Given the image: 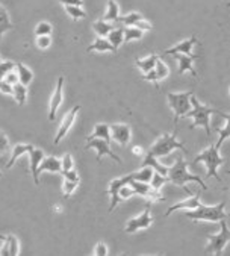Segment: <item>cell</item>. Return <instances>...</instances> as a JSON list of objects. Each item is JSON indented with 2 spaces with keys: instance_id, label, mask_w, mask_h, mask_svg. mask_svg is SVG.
<instances>
[{
  "instance_id": "obj_1",
  "label": "cell",
  "mask_w": 230,
  "mask_h": 256,
  "mask_svg": "<svg viewBox=\"0 0 230 256\" xmlns=\"http://www.w3.org/2000/svg\"><path fill=\"white\" fill-rule=\"evenodd\" d=\"M191 100V110L185 114V117H191L194 120V123L191 124V129H196V128H203L206 130V135L209 136L210 135V116H221L224 117L226 120H228V116L215 110V108H210V106H204L203 104L196 98L194 94H191L190 97Z\"/></svg>"
},
{
  "instance_id": "obj_2",
  "label": "cell",
  "mask_w": 230,
  "mask_h": 256,
  "mask_svg": "<svg viewBox=\"0 0 230 256\" xmlns=\"http://www.w3.org/2000/svg\"><path fill=\"white\" fill-rule=\"evenodd\" d=\"M166 179L172 184H176L179 186H185L186 182H197L202 190H208V185L203 182V179L200 176H196L192 173L188 172V164L184 161L182 156L178 158L176 164L168 167V172H166Z\"/></svg>"
},
{
  "instance_id": "obj_3",
  "label": "cell",
  "mask_w": 230,
  "mask_h": 256,
  "mask_svg": "<svg viewBox=\"0 0 230 256\" xmlns=\"http://www.w3.org/2000/svg\"><path fill=\"white\" fill-rule=\"evenodd\" d=\"M185 216L190 220L194 222H212V223H218L220 220L227 218V212H226V203L221 202L218 204H214V206H204V204H198L194 210H188L185 212Z\"/></svg>"
},
{
  "instance_id": "obj_4",
  "label": "cell",
  "mask_w": 230,
  "mask_h": 256,
  "mask_svg": "<svg viewBox=\"0 0 230 256\" xmlns=\"http://www.w3.org/2000/svg\"><path fill=\"white\" fill-rule=\"evenodd\" d=\"M198 162H203L206 166V178H214L218 182H221V178L218 176V167L224 164V158L220 155V147L212 144L208 148H204L194 160V164Z\"/></svg>"
},
{
  "instance_id": "obj_5",
  "label": "cell",
  "mask_w": 230,
  "mask_h": 256,
  "mask_svg": "<svg viewBox=\"0 0 230 256\" xmlns=\"http://www.w3.org/2000/svg\"><path fill=\"white\" fill-rule=\"evenodd\" d=\"M182 150V152H188L184 142H179L176 138V134H164L162 136H159L154 144L150 147V150L147 152V155L154 156V158H160V156H166L172 150Z\"/></svg>"
},
{
  "instance_id": "obj_6",
  "label": "cell",
  "mask_w": 230,
  "mask_h": 256,
  "mask_svg": "<svg viewBox=\"0 0 230 256\" xmlns=\"http://www.w3.org/2000/svg\"><path fill=\"white\" fill-rule=\"evenodd\" d=\"M191 94H194L192 91H185V92H168L166 94V100L168 105L172 110V114H174V126H178L180 117H185V114L191 110Z\"/></svg>"
},
{
  "instance_id": "obj_7",
  "label": "cell",
  "mask_w": 230,
  "mask_h": 256,
  "mask_svg": "<svg viewBox=\"0 0 230 256\" xmlns=\"http://www.w3.org/2000/svg\"><path fill=\"white\" fill-rule=\"evenodd\" d=\"M218 223H220V232L209 236L208 244L204 247V253L206 254H216V256H220L222 253L224 247L230 241V232H228L226 218L224 220H220Z\"/></svg>"
},
{
  "instance_id": "obj_8",
  "label": "cell",
  "mask_w": 230,
  "mask_h": 256,
  "mask_svg": "<svg viewBox=\"0 0 230 256\" xmlns=\"http://www.w3.org/2000/svg\"><path fill=\"white\" fill-rule=\"evenodd\" d=\"M85 148H94V150L97 152V162H100L103 156H109V158H112L115 162L122 164V158H120L118 155H115V153L110 150V147H109V141H106V140H102V138H92V140H88V142H86Z\"/></svg>"
},
{
  "instance_id": "obj_9",
  "label": "cell",
  "mask_w": 230,
  "mask_h": 256,
  "mask_svg": "<svg viewBox=\"0 0 230 256\" xmlns=\"http://www.w3.org/2000/svg\"><path fill=\"white\" fill-rule=\"evenodd\" d=\"M153 224V217L150 216V204H147V208L142 211L141 216L130 218L126 224V234H135L141 229H148Z\"/></svg>"
},
{
  "instance_id": "obj_10",
  "label": "cell",
  "mask_w": 230,
  "mask_h": 256,
  "mask_svg": "<svg viewBox=\"0 0 230 256\" xmlns=\"http://www.w3.org/2000/svg\"><path fill=\"white\" fill-rule=\"evenodd\" d=\"M109 132H110V140H114L120 146H128L132 138V129L129 124L124 123H115L109 126Z\"/></svg>"
},
{
  "instance_id": "obj_11",
  "label": "cell",
  "mask_w": 230,
  "mask_h": 256,
  "mask_svg": "<svg viewBox=\"0 0 230 256\" xmlns=\"http://www.w3.org/2000/svg\"><path fill=\"white\" fill-rule=\"evenodd\" d=\"M79 111H80V105H76V106H73V108L66 114V117H64L61 126L58 128V132H56V135H54V146L60 144L61 140L68 134V130L72 129L73 123L76 122V117H78Z\"/></svg>"
},
{
  "instance_id": "obj_12",
  "label": "cell",
  "mask_w": 230,
  "mask_h": 256,
  "mask_svg": "<svg viewBox=\"0 0 230 256\" xmlns=\"http://www.w3.org/2000/svg\"><path fill=\"white\" fill-rule=\"evenodd\" d=\"M64 100V78L60 76L56 82V88L53 91V96L50 98V106H48V120L53 122L56 118V111L61 106Z\"/></svg>"
},
{
  "instance_id": "obj_13",
  "label": "cell",
  "mask_w": 230,
  "mask_h": 256,
  "mask_svg": "<svg viewBox=\"0 0 230 256\" xmlns=\"http://www.w3.org/2000/svg\"><path fill=\"white\" fill-rule=\"evenodd\" d=\"M130 179H132V178H130V174H128V176H123V178H115L114 180H110V184H109V186H108V194L110 196L109 212H112L115 208H117V204L122 202V200H120V196H118V191H120V188H122L123 185L129 184V180H130Z\"/></svg>"
},
{
  "instance_id": "obj_14",
  "label": "cell",
  "mask_w": 230,
  "mask_h": 256,
  "mask_svg": "<svg viewBox=\"0 0 230 256\" xmlns=\"http://www.w3.org/2000/svg\"><path fill=\"white\" fill-rule=\"evenodd\" d=\"M197 36L191 35L190 38L178 42L176 46H172L166 50H164V55H174V54H180V55H191L192 54V47L197 44Z\"/></svg>"
},
{
  "instance_id": "obj_15",
  "label": "cell",
  "mask_w": 230,
  "mask_h": 256,
  "mask_svg": "<svg viewBox=\"0 0 230 256\" xmlns=\"http://www.w3.org/2000/svg\"><path fill=\"white\" fill-rule=\"evenodd\" d=\"M129 185L134 188L135 194H140V196H142V197H146L148 200H162V196L159 194V191H154L150 186V184H147V182H138V180L130 179Z\"/></svg>"
},
{
  "instance_id": "obj_16",
  "label": "cell",
  "mask_w": 230,
  "mask_h": 256,
  "mask_svg": "<svg viewBox=\"0 0 230 256\" xmlns=\"http://www.w3.org/2000/svg\"><path fill=\"white\" fill-rule=\"evenodd\" d=\"M198 204H200V191L196 192L192 197H188V198H185V200H180L179 203H174L172 206H170V208L166 210V212H165V217H170L174 211H180V210H185V211L194 210V208L198 206Z\"/></svg>"
},
{
  "instance_id": "obj_17",
  "label": "cell",
  "mask_w": 230,
  "mask_h": 256,
  "mask_svg": "<svg viewBox=\"0 0 230 256\" xmlns=\"http://www.w3.org/2000/svg\"><path fill=\"white\" fill-rule=\"evenodd\" d=\"M174 56V60H178V62H179V74H184V73H186V72H191V74L194 76V78H197V72L194 70V67H192V62L198 58L197 55H180V54H174L172 55Z\"/></svg>"
},
{
  "instance_id": "obj_18",
  "label": "cell",
  "mask_w": 230,
  "mask_h": 256,
  "mask_svg": "<svg viewBox=\"0 0 230 256\" xmlns=\"http://www.w3.org/2000/svg\"><path fill=\"white\" fill-rule=\"evenodd\" d=\"M29 158H30V173H32V178H34V182L38 185L40 184V173H38V166L40 162L42 161L44 158V152L40 150V148H32L29 152Z\"/></svg>"
},
{
  "instance_id": "obj_19",
  "label": "cell",
  "mask_w": 230,
  "mask_h": 256,
  "mask_svg": "<svg viewBox=\"0 0 230 256\" xmlns=\"http://www.w3.org/2000/svg\"><path fill=\"white\" fill-rule=\"evenodd\" d=\"M44 172H50V173H61L62 167H61V160H58L54 156H47L42 158V161L38 166V173H44Z\"/></svg>"
},
{
  "instance_id": "obj_20",
  "label": "cell",
  "mask_w": 230,
  "mask_h": 256,
  "mask_svg": "<svg viewBox=\"0 0 230 256\" xmlns=\"http://www.w3.org/2000/svg\"><path fill=\"white\" fill-rule=\"evenodd\" d=\"M86 52H112V54H115L117 52V48H115L106 38L97 36L96 41L91 46H88Z\"/></svg>"
},
{
  "instance_id": "obj_21",
  "label": "cell",
  "mask_w": 230,
  "mask_h": 256,
  "mask_svg": "<svg viewBox=\"0 0 230 256\" xmlns=\"http://www.w3.org/2000/svg\"><path fill=\"white\" fill-rule=\"evenodd\" d=\"M106 40L118 50V47L124 42V28L120 26V28H114L108 35H106Z\"/></svg>"
},
{
  "instance_id": "obj_22",
  "label": "cell",
  "mask_w": 230,
  "mask_h": 256,
  "mask_svg": "<svg viewBox=\"0 0 230 256\" xmlns=\"http://www.w3.org/2000/svg\"><path fill=\"white\" fill-rule=\"evenodd\" d=\"M32 148H34L32 144H17V146L12 148V155H11V160H10L8 164H6V168H11V167L16 164V161H17L22 155H24V153H29Z\"/></svg>"
},
{
  "instance_id": "obj_23",
  "label": "cell",
  "mask_w": 230,
  "mask_h": 256,
  "mask_svg": "<svg viewBox=\"0 0 230 256\" xmlns=\"http://www.w3.org/2000/svg\"><path fill=\"white\" fill-rule=\"evenodd\" d=\"M158 58H159V55H154V54H153V55H148L147 58L136 60L135 64H136V67L142 72V74H146V73H148V72H152V70L154 68V64H156Z\"/></svg>"
},
{
  "instance_id": "obj_24",
  "label": "cell",
  "mask_w": 230,
  "mask_h": 256,
  "mask_svg": "<svg viewBox=\"0 0 230 256\" xmlns=\"http://www.w3.org/2000/svg\"><path fill=\"white\" fill-rule=\"evenodd\" d=\"M16 68H17V76H18V82L20 84H23V85H30V82H32V79H34V73H32V70L30 68H28L24 64H22V62H18V64H16Z\"/></svg>"
},
{
  "instance_id": "obj_25",
  "label": "cell",
  "mask_w": 230,
  "mask_h": 256,
  "mask_svg": "<svg viewBox=\"0 0 230 256\" xmlns=\"http://www.w3.org/2000/svg\"><path fill=\"white\" fill-rule=\"evenodd\" d=\"M115 28V23H110V22H104V20H97L92 23V30L97 34V36H102V38H106V35Z\"/></svg>"
},
{
  "instance_id": "obj_26",
  "label": "cell",
  "mask_w": 230,
  "mask_h": 256,
  "mask_svg": "<svg viewBox=\"0 0 230 256\" xmlns=\"http://www.w3.org/2000/svg\"><path fill=\"white\" fill-rule=\"evenodd\" d=\"M118 17H120V6L117 5V2H115V0H109V2H108V11L103 16L102 20L115 23V22L118 20Z\"/></svg>"
},
{
  "instance_id": "obj_27",
  "label": "cell",
  "mask_w": 230,
  "mask_h": 256,
  "mask_svg": "<svg viewBox=\"0 0 230 256\" xmlns=\"http://www.w3.org/2000/svg\"><path fill=\"white\" fill-rule=\"evenodd\" d=\"M141 166H148V167H152L156 173H159V174H162V176H166V172H168V167H165L164 164H160V162L158 161V158L150 156V155H146V156H144Z\"/></svg>"
},
{
  "instance_id": "obj_28",
  "label": "cell",
  "mask_w": 230,
  "mask_h": 256,
  "mask_svg": "<svg viewBox=\"0 0 230 256\" xmlns=\"http://www.w3.org/2000/svg\"><path fill=\"white\" fill-rule=\"evenodd\" d=\"M12 97L16 98L18 106H23L24 102H26V97H28V86L20 84V82L12 85Z\"/></svg>"
},
{
  "instance_id": "obj_29",
  "label": "cell",
  "mask_w": 230,
  "mask_h": 256,
  "mask_svg": "<svg viewBox=\"0 0 230 256\" xmlns=\"http://www.w3.org/2000/svg\"><path fill=\"white\" fill-rule=\"evenodd\" d=\"M92 138H102V140L110 141L109 124H106V123H97V124L94 126V130H92V134L88 136V140H92Z\"/></svg>"
},
{
  "instance_id": "obj_30",
  "label": "cell",
  "mask_w": 230,
  "mask_h": 256,
  "mask_svg": "<svg viewBox=\"0 0 230 256\" xmlns=\"http://www.w3.org/2000/svg\"><path fill=\"white\" fill-rule=\"evenodd\" d=\"M153 168L152 167H148V166H141V168L138 170V172H134V173H130V178L134 179V180H138V182H150V179H152V174H153Z\"/></svg>"
},
{
  "instance_id": "obj_31",
  "label": "cell",
  "mask_w": 230,
  "mask_h": 256,
  "mask_svg": "<svg viewBox=\"0 0 230 256\" xmlns=\"http://www.w3.org/2000/svg\"><path fill=\"white\" fill-rule=\"evenodd\" d=\"M10 29H12V23L10 18V14L6 12V10L0 5V40H2V35L5 32H8Z\"/></svg>"
},
{
  "instance_id": "obj_32",
  "label": "cell",
  "mask_w": 230,
  "mask_h": 256,
  "mask_svg": "<svg viewBox=\"0 0 230 256\" xmlns=\"http://www.w3.org/2000/svg\"><path fill=\"white\" fill-rule=\"evenodd\" d=\"M142 36H144V32L141 29H138L136 26H126L124 28V42L141 40Z\"/></svg>"
},
{
  "instance_id": "obj_33",
  "label": "cell",
  "mask_w": 230,
  "mask_h": 256,
  "mask_svg": "<svg viewBox=\"0 0 230 256\" xmlns=\"http://www.w3.org/2000/svg\"><path fill=\"white\" fill-rule=\"evenodd\" d=\"M141 18H142V16L140 12H129L126 16H120L117 22L124 24V26H135Z\"/></svg>"
},
{
  "instance_id": "obj_34",
  "label": "cell",
  "mask_w": 230,
  "mask_h": 256,
  "mask_svg": "<svg viewBox=\"0 0 230 256\" xmlns=\"http://www.w3.org/2000/svg\"><path fill=\"white\" fill-rule=\"evenodd\" d=\"M154 73H156V78H158V80H164V79H166L168 78V74H170V68H168V66L160 60V58H158V61H156V64H154Z\"/></svg>"
},
{
  "instance_id": "obj_35",
  "label": "cell",
  "mask_w": 230,
  "mask_h": 256,
  "mask_svg": "<svg viewBox=\"0 0 230 256\" xmlns=\"http://www.w3.org/2000/svg\"><path fill=\"white\" fill-rule=\"evenodd\" d=\"M4 242L6 244V248H8V254L10 256H17L20 253V244H18V240L14 235H8Z\"/></svg>"
},
{
  "instance_id": "obj_36",
  "label": "cell",
  "mask_w": 230,
  "mask_h": 256,
  "mask_svg": "<svg viewBox=\"0 0 230 256\" xmlns=\"http://www.w3.org/2000/svg\"><path fill=\"white\" fill-rule=\"evenodd\" d=\"M165 182H168V179H166V176H162V174H159V173H156V172H153V174H152V179H150V186L154 190V191H159L162 186H164V184Z\"/></svg>"
},
{
  "instance_id": "obj_37",
  "label": "cell",
  "mask_w": 230,
  "mask_h": 256,
  "mask_svg": "<svg viewBox=\"0 0 230 256\" xmlns=\"http://www.w3.org/2000/svg\"><path fill=\"white\" fill-rule=\"evenodd\" d=\"M66 11L74 22L86 18V12L82 10V6H66Z\"/></svg>"
},
{
  "instance_id": "obj_38",
  "label": "cell",
  "mask_w": 230,
  "mask_h": 256,
  "mask_svg": "<svg viewBox=\"0 0 230 256\" xmlns=\"http://www.w3.org/2000/svg\"><path fill=\"white\" fill-rule=\"evenodd\" d=\"M52 32H53V26L50 23H47V22H41L35 28V35L36 36H40V35H50Z\"/></svg>"
},
{
  "instance_id": "obj_39",
  "label": "cell",
  "mask_w": 230,
  "mask_h": 256,
  "mask_svg": "<svg viewBox=\"0 0 230 256\" xmlns=\"http://www.w3.org/2000/svg\"><path fill=\"white\" fill-rule=\"evenodd\" d=\"M79 186V182H76V180H64V185H62V191H64V197L67 198V197H70L74 191H76V188Z\"/></svg>"
},
{
  "instance_id": "obj_40",
  "label": "cell",
  "mask_w": 230,
  "mask_h": 256,
  "mask_svg": "<svg viewBox=\"0 0 230 256\" xmlns=\"http://www.w3.org/2000/svg\"><path fill=\"white\" fill-rule=\"evenodd\" d=\"M35 42H36L38 48L46 50V48H48L52 46V38H50V35H40V36H36Z\"/></svg>"
},
{
  "instance_id": "obj_41",
  "label": "cell",
  "mask_w": 230,
  "mask_h": 256,
  "mask_svg": "<svg viewBox=\"0 0 230 256\" xmlns=\"http://www.w3.org/2000/svg\"><path fill=\"white\" fill-rule=\"evenodd\" d=\"M118 196H120V200L123 202V200H128L129 197L135 196V191H134V188H132L129 184H126V185H123V186L120 188Z\"/></svg>"
},
{
  "instance_id": "obj_42",
  "label": "cell",
  "mask_w": 230,
  "mask_h": 256,
  "mask_svg": "<svg viewBox=\"0 0 230 256\" xmlns=\"http://www.w3.org/2000/svg\"><path fill=\"white\" fill-rule=\"evenodd\" d=\"M16 68V64L11 62V61H0V79H4L6 73L12 72Z\"/></svg>"
},
{
  "instance_id": "obj_43",
  "label": "cell",
  "mask_w": 230,
  "mask_h": 256,
  "mask_svg": "<svg viewBox=\"0 0 230 256\" xmlns=\"http://www.w3.org/2000/svg\"><path fill=\"white\" fill-rule=\"evenodd\" d=\"M61 167H62V172H67V170H72L74 168V162H73V156L70 153H66L61 160Z\"/></svg>"
},
{
  "instance_id": "obj_44",
  "label": "cell",
  "mask_w": 230,
  "mask_h": 256,
  "mask_svg": "<svg viewBox=\"0 0 230 256\" xmlns=\"http://www.w3.org/2000/svg\"><path fill=\"white\" fill-rule=\"evenodd\" d=\"M8 147H10V140H8L5 132L0 130V156H2L4 153L8 150Z\"/></svg>"
},
{
  "instance_id": "obj_45",
  "label": "cell",
  "mask_w": 230,
  "mask_h": 256,
  "mask_svg": "<svg viewBox=\"0 0 230 256\" xmlns=\"http://www.w3.org/2000/svg\"><path fill=\"white\" fill-rule=\"evenodd\" d=\"M61 174H62V176H64V179H67V180H76V182H80L79 174H78V172H76L74 168L67 170V172H61Z\"/></svg>"
},
{
  "instance_id": "obj_46",
  "label": "cell",
  "mask_w": 230,
  "mask_h": 256,
  "mask_svg": "<svg viewBox=\"0 0 230 256\" xmlns=\"http://www.w3.org/2000/svg\"><path fill=\"white\" fill-rule=\"evenodd\" d=\"M92 254H96V256H106V254H108V247H106V244H104V242H97L96 247H94Z\"/></svg>"
},
{
  "instance_id": "obj_47",
  "label": "cell",
  "mask_w": 230,
  "mask_h": 256,
  "mask_svg": "<svg viewBox=\"0 0 230 256\" xmlns=\"http://www.w3.org/2000/svg\"><path fill=\"white\" fill-rule=\"evenodd\" d=\"M227 138H228V124H227L224 129L220 130V138H218V141L215 142V146H216V147H221V144H222Z\"/></svg>"
},
{
  "instance_id": "obj_48",
  "label": "cell",
  "mask_w": 230,
  "mask_h": 256,
  "mask_svg": "<svg viewBox=\"0 0 230 256\" xmlns=\"http://www.w3.org/2000/svg\"><path fill=\"white\" fill-rule=\"evenodd\" d=\"M0 91H2L4 94L12 96V85H10V84L5 82L4 79H0Z\"/></svg>"
},
{
  "instance_id": "obj_49",
  "label": "cell",
  "mask_w": 230,
  "mask_h": 256,
  "mask_svg": "<svg viewBox=\"0 0 230 256\" xmlns=\"http://www.w3.org/2000/svg\"><path fill=\"white\" fill-rule=\"evenodd\" d=\"M60 4H62L64 6H82L84 0H58Z\"/></svg>"
},
{
  "instance_id": "obj_50",
  "label": "cell",
  "mask_w": 230,
  "mask_h": 256,
  "mask_svg": "<svg viewBox=\"0 0 230 256\" xmlns=\"http://www.w3.org/2000/svg\"><path fill=\"white\" fill-rule=\"evenodd\" d=\"M4 80H5V82H8L10 85H16V84L18 82V76H17L14 72H10V73H6V74H5Z\"/></svg>"
},
{
  "instance_id": "obj_51",
  "label": "cell",
  "mask_w": 230,
  "mask_h": 256,
  "mask_svg": "<svg viewBox=\"0 0 230 256\" xmlns=\"http://www.w3.org/2000/svg\"><path fill=\"white\" fill-rule=\"evenodd\" d=\"M144 79H146V80H148V82H153V84H154V86H156V88H159V80H158V78H156L154 70H152V72L146 73V74H144Z\"/></svg>"
},
{
  "instance_id": "obj_52",
  "label": "cell",
  "mask_w": 230,
  "mask_h": 256,
  "mask_svg": "<svg viewBox=\"0 0 230 256\" xmlns=\"http://www.w3.org/2000/svg\"><path fill=\"white\" fill-rule=\"evenodd\" d=\"M138 29H141L142 32H147V30H152V23H148L147 20H144V18H141L136 24H135Z\"/></svg>"
},
{
  "instance_id": "obj_53",
  "label": "cell",
  "mask_w": 230,
  "mask_h": 256,
  "mask_svg": "<svg viewBox=\"0 0 230 256\" xmlns=\"http://www.w3.org/2000/svg\"><path fill=\"white\" fill-rule=\"evenodd\" d=\"M134 152H135V155H142V148L141 147H135Z\"/></svg>"
},
{
  "instance_id": "obj_54",
  "label": "cell",
  "mask_w": 230,
  "mask_h": 256,
  "mask_svg": "<svg viewBox=\"0 0 230 256\" xmlns=\"http://www.w3.org/2000/svg\"><path fill=\"white\" fill-rule=\"evenodd\" d=\"M6 240V236L5 235H2V234H0V241H5Z\"/></svg>"
},
{
  "instance_id": "obj_55",
  "label": "cell",
  "mask_w": 230,
  "mask_h": 256,
  "mask_svg": "<svg viewBox=\"0 0 230 256\" xmlns=\"http://www.w3.org/2000/svg\"><path fill=\"white\" fill-rule=\"evenodd\" d=\"M0 178H2V173H0Z\"/></svg>"
},
{
  "instance_id": "obj_56",
  "label": "cell",
  "mask_w": 230,
  "mask_h": 256,
  "mask_svg": "<svg viewBox=\"0 0 230 256\" xmlns=\"http://www.w3.org/2000/svg\"><path fill=\"white\" fill-rule=\"evenodd\" d=\"M0 61H2V60H0Z\"/></svg>"
}]
</instances>
